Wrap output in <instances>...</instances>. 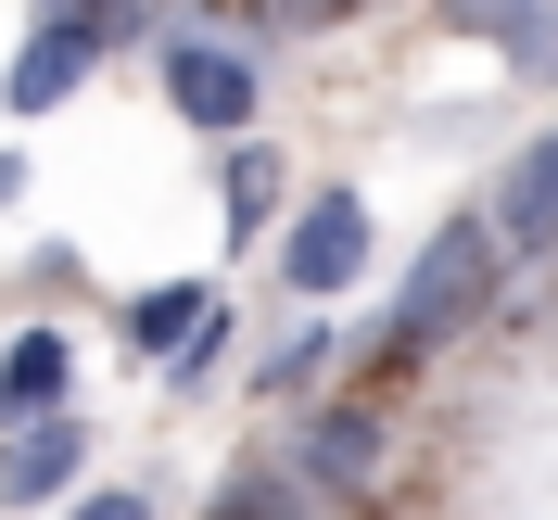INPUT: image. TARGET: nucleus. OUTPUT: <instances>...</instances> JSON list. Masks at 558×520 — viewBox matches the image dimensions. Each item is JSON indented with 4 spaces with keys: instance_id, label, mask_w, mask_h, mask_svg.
Returning a JSON list of instances; mask_svg holds the SVG:
<instances>
[{
    "instance_id": "obj_1",
    "label": "nucleus",
    "mask_w": 558,
    "mask_h": 520,
    "mask_svg": "<svg viewBox=\"0 0 558 520\" xmlns=\"http://www.w3.org/2000/svg\"><path fill=\"white\" fill-rule=\"evenodd\" d=\"M495 292H508V242H495L483 216H457V229H432V242H418V267L393 279L381 343H393V355H432V343H457V330H483Z\"/></svg>"
},
{
    "instance_id": "obj_2",
    "label": "nucleus",
    "mask_w": 558,
    "mask_h": 520,
    "mask_svg": "<svg viewBox=\"0 0 558 520\" xmlns=\"http://www.w3.org/2000/svg\"><path fill=\"white\" fill-rule=\"evenodd\" d=\"M368 204H355V191H305V216H292V229H279V279H292V292H305V305H330V292H355V279H368Z\"/></svg>"
},
{
    "instance_id": "obj_3",
    "label": "nucleus",
    "mask_w": 558,
    "mask_h": 520,
    "mask_svg": "<svg viewBox=\"0 0 558 520\" xmlns=\"http://www.w3.org/2000/svg\"><path fill=\"white\" fill-rule=\"evenodd\" d=\"M166 102L191 114V128L242 140L254 128V51H229V38H166Z\"/></svg>"
},
{
    "instance_id": "obj_4",
    "label": "nucleus",
    "mask_w": 558,
    "mask_h": 520,
    "mask_svg": "<svg viewBox=\"0 0 558 520\" xmlns=\"http://www.w3.org/2000/svg\"><path fill=\"white\" fill-rule=\"evenodd\" d=\"M381 445H393V419L355 394V407H317L305 419V445H292V470H305L317 495H368L381 483Z\"/></svg>"
},
{
    "instance_id": "obj_5",
    "label": "nucleus",
    "mask_w": 558,
    "mask_h": 520,
    "mask_svg": "<svg viewBox=\"0 0 558 520\" xmlns=\"http://www.w3.org/2000/svg\"><path fill=\"white\" fill-rule=\"evenodd\" d=\"M128 343L153 355V368H178V382H204V368H216V292H204V279L140 292V305H128Z\"/></svg>"
},
{
    "instance_id": "obj_6",
    "label": "nucleus",
    "mask_w": 558,
    "mask_h": 520,
    "mask_svg": "<svg viewBox=\"0 0 558 520\" xmlns=\"http://www.w3.org/2000/svg\"><path fill=\"white\" fill-rule=\"evenodd\" d=\"M76 470H89V432L64 419H26L13 445H0V508H51V495H76Z\"/></svg>"
},
{
    "instance_id": "obj_7",
    "label": "nucleus",
    "mask_w": 558,
    "mask_h": 520,
    "mask_svg": "<svg viewBox=\"0 0 558 520\" xmlns=\"http://www.w3.org/2000/svg\"><path fill=\"white\" fill-rule=\"evenodd\" d=\"M483 229H495V242H508V254H558V128L533 140V153H521V166H508V178H495Z\"/></svg>"
},
{
    "instance_id": "obj_8",
    "label": "nucleus",
    "mask_w": 558,
    "mask_h": 520,
    "mask_svg": "<svg viewBox=\"0 0 558 520\" xmlns=\"http://www.w3.org/2000/svg\"><path fill=\"white\" fill-rule=\"evenodd\" d=\"M89 64H102V38H89V26H51V13H38V26H26V51H13V76H0V102H13V114H51Z\"/></svg>"
},
{
    "instance_id": "obj_9",
    "label": "nucleus",
    "mask_w": 558,
    "mask_h": 520,
    "mask_svg": "<svg viewBox=\"0 0 558 520\" xmlns=\"http://www.w3.org/2000/svg\"><path fill=\"white\" fill-rule=\"evenodd\" d=\"M64 382H76L64 330H13V355H0V419H13V432H26V419H64Z\"/></svg>"
},
{
    "instance_id": "obj_10",
    "label": "nucleus",
    "mask_w": 558,
    "mask_h": 520,
    "mask_svg": "<svg viewBox=\"0 0 558 520\" xmlns=\"http://www.w3.org/2000/svg\"><path fill=\"white\" fill-rule=\"evenodd\" d=\"M457 26L495 38L521 76H558V0H457Z\"/></svg>"
},
{
    "instance_id": "obj_11",
    "label": "nucleus",
    "mask_w": 558,
    "mask_h": 520,
    "mask_svg": "<svg viewBox=\"0 0 558 520\" xmlns=\"http://www.w3.org/2000/svg\"><path fill=\"white\" fill-rule=\"evenodd\" d=\"M267 204H279V166L242 140V153H229V216H242V242H279V229H267Z\"/></svg>"
},
{
    "instance_id": "obj_12",
    "label": "nucleus",
    "mask_w": 558,
    "mask_h": 520,
    "mask_svg": "<svg viewBox=\"0 0 558 520\" xmlns=\"http://www.w3.org/2000/svg\"><path fill=\"white\" fill-rule=\"evenodd\" d=\"M317 368H330V330H279V343L254 355V382H267V394H305Z\"/></svg>"
},
{
    "instance_id": "obj_13",
    "label": "nucleus",
    "mask_w": 558,
    "mask_h": 520,
    "mask_svg": "<svg viewBox=\"0 0 558 520\" xmlns=\"http://www.w3.org/2000/svg\"><path fill=\"white\" fill-rule=\"evenodd\" d=\"M204 520H292V483H279V470H242V483L216 495Z\"/></svg>"
},
{
    "instance_id": "obj_14",
    "label": "nucleus",
    "mask_w": 558,
    "mask_h": 520,
    "mask_svg": "<svg viewBox=\"0 0 558 520\" xmlns=\"http://www.w3.org/2000/svg\"><path fill=\"white\" fill-rule=\"evenodd\" d=\"M64 520H153V495H76Z\"/></svg>"
},
{
    "instance_id": "obj_15",
    "label": "nucleus",
    "mask_w": 558,
    "mask_h": 520,
    "mask_svg": "<svg viewBox=\"0 0 558 520\" xmlns=\"http://www.w3.org/2000/svg\"><path fill=\"white\" fill-rule=\"evenodd\" d=\"M38 13H51V26H102V0H38Z\"/></svg>"
},
{
    "instance_id": "obj_16",
    "label": "nucleus",
    "mask_w": 558,
    "mask_h": 520,
    "mask_svg": "<svg viewBox=\"0 0 558 520\" xmlns=\"http://www.w3.org/2000/svg\"><path fill=\"white\" fill-rule=\"evenodd\" d=\"M279 13H355V0H279Z\"/></svg>"
}]
</instances>
